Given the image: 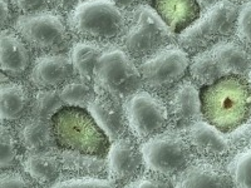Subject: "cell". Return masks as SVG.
<instances>
[{"label": "cell", "instance_id": "1", "mask_svg": "<svg viewBox=\"0 0 251 188\" xmlns=\"http://www.w3.org/2000/svg\"><path fill=\"white\" fill-rule=\"evenodd\" d=\"M203 118L230 133L251 117V86L243 75H225L201 92Z\"/></svg>", "mask_w": 251, "mask_h": 188}, {"label": "cell", "instance_id": "2", "mask_svg": "<svg viewBox=\"0 0 251 188\" xmlns=\"http://www.w3.org/2000/svg\"><path fill=\"white\" fill-rule=\"evenodd\" d=\"M127 15L113 0H80L68 14L67 24L79 40L112 43L127 28Z\"/></svg>", "mask_w": 251, "mask_h": 188}, {"label": "cell", "instance_id": "3", "mask_svg": "<svg viewBox=\"0 0 251 188\" xmlns=\"http://www.w3.org/2000/svg\"><path fill=\"white\" fill-rule=\"evenodd\" d=\"M55 142L64 151L97 156L108 154L109 138L100 129L87 108L63 107L51 118Z\"/></svg>", "mask_w": 251, "mask_h": 188}, {"label": "cell", "instance_id": "4", "mask_svg": "<svg viewBox=\"0 0 251 188\" xmlns=\"http://www.w3.org/2000/svg\"><path fill=\"white\" fill-rule=\"evenodd\" d=\"M94 92L117 102L126 100L143 86L140 68L125 48L111 46L103 49L94 68Z\"/></svg>", "mask_w": 251, "mask_h": 188}, {"label": "cell", "instance_id": "5", "mask_svg": "<svg viewBox=\"0 0 251 188\" xmlns=\"http://www.w3.org/2000/svg\"><path fill=\"white\" fill-rule=\"evenodd\" d=\"M126 15L128 23L121 43L134 59H145L177 39L176 34L163 22L156 9L147 4L127 9Z\"/></svg>", "mask_w": 251, "mask_h": 188}, {"label": "cell", "instance_id": "6", "mask_svg": "<svg viewBox=\"0 0 251 188\" xmlns=\"http://www.w3.org/2000/svg\"><path fill=\"white\" fill-rule=\"evenodd\" d=\"M240 6L236 0H220L203 10L194 24L177 34L178 46L188 54H197L231 37L235 34Z\"/></svg>", "mask_w": 251, "mask_h": 188}, {"label": "cell", "instance_id": "7", "mask_svg": "<svg viewBox=\"0 0 251 188\" xmlns=\"http://www.w3.org/2000/svg\"><path fill=\"white\" fill-rule=\"evenodd\" d=\"M14 30L31 49L39 53H60L71 42V30L59 12H42L23 14L14 20Z\"/></svg>", "mask_w": 251, "mask_h": 188}, {"label": "cell", "instance_id": "8", "mask_svg": "<svg viewBox=\"0 0 251 188\" xmlns=\"http://www.w3.org/2000/svg\"><path fill=\"white\" fill-rule=\"evenodd\" d=\"M145 167L157 176H176L192 160V147L187 140L174 131H163L141 145Z\"/></svg>", "mask_w": 251, "mask_h": 188}, {"label": "cell", "instance_id": "9", "mask_svg": "<svg viewBox=\"0 0 251 188\" xmlns=\"http://www.w3.org/2000/svg\"><path fill=\"white\" fill-rule=\"evenodd\" d=\"M190 54L180 46H170L145 58L140 64L143 84L151 92L166 93L185 78Z\"/></svg>", "mask_w": 251, "mask_h": 188}, {"label": "cell", "instance_id": "10", "mask_svg": "<svg viewBox=\"0 0 251 188\" xmlns=\"http://www.w3.org/2000/svg\"><path fill=\"white\" fill-rule=\"evenodd\" d=\"M123 107L129 129L141 142L163 132L169 124V108L152 92H136L125 100Z\"/></svg>", "mask_w": 251, "mask_h": 188}, {"label": "cell", "instance_id": "11", "mask_svg": "<svg viewBox=\"0 0 251 188\" xmlns=\"http://www.w3.org/2000/svg\"><path fill=\"white\" fill-rule=\"evenodd\" d=\"M75 73L71 57L62 53H47L33 62L29 80L37 89H57L72 80Z\"/></svg>", "mask_w": 251, "mask_h": 188}, {"label": "cell", "instance_id": "12", "mask_svg": "<svg viewBox=\"0 0 251 188\" xmlns=\"http://www.w3.org/2000/svg\"><path fill=\"white\" fill-rule=\"evenodd\" d=\"M194 79L183 78L169 92L170 118L180 127H187L203 117L201 92Z\"/></svg>", "mask_w": 251, "mask_h": 188}, {"label": "cell", "instance_id": "13", "mask_svg": "<svg viewBox=\"0 0 251 188\" xmlns=\"http://www.w3.org/2000/svg\"><path fill=\"white\" fill-rule=\"evenodd\" d=\"M145 161L141 148H138L133 140L122 137L113 141L107 154V168L109 180L131 181L141 174Z\"/></svg>", "mask_w": 251, "mask_h": 188}, {"label": "cell", "instance_id": "14", "mask_svg": "<svg viewBox=\"0 0 251 188\" xmlns=\"http://www.w3.org/2000/svg\"><path fill=\"white\" fill-rule=\"evenodd\" d=\"M25 40L14 29H3L0 39V67L9 78H22L30 68V51Z\"/></svg>", "mask_w": 251, "mask_h": 188}, {"label": "cell", "instance_id": "15", "mask_svg": "<svg viewBox=\"0 0 251 188\" xmlns=\"http://www.w3.org/2000/svg\"><path fill=\"white\" fill-rule=\"evenodd\" d=\"M87 109L109 141L125 137L129 125L125 107L121 106V102L97 94V97L94 95L92 98Z\"/></svg>", "mask_w": 251, "mask_h": 188}, {"label": "cell", "instance_id": "16", "mask_svg": "<svg viewBox=\"0 0 251 188\" xmlns=\"http://www.w3.org/2000/svg\"><path fill=\"white\" fill-rule=\"evenodd\" d=\"M186 140L197 153L208 158H221L230 151V143L224 136V132L207 120L200 119L187 125Z\"/></svg>", "mask_w": 251, "mask_h": 188}, {"label": "cell", "instance_id": "17", "mask_svg": "<svg viewBox=\"0 0 251 188\" xmlns=\"http://www.w3.org/2000/svg\"><path fill=\"white\" fill-rule=\"evenodd\" d=\"M153 8L175 34H180L201 15L197 0H153Z\"/></svg>", "mask_w": 251, "mask_h": 188}, {"label": "cell", "instance_id": "18", "mask_svg": "<svg viewBox=\"0 0 251 188\" xmlns=\"http://www.w3.org/2000/svg\"><path fill=\"white\" fill-rule=\"evenodd\" d=\"M18 140L26 152H44L57 145L51 120L38 118L34 116L26 117L18 124Z\"/></svg>", "mask_w": 251, "mask_h": 188}, {"label": "cell", "instance_id": "19", "mask_svg": "<svg viewBox=\"0 0 251 188\" xmlns=\"http://www.w3.org/2000/svg\"><path fill=\"white\" fill-rule=\"evenodd\" d=\"M176 187H224L234 185L230 174L210 162H197L188 164L176 174L174 183Z\"/></svg>", "mask_w": 251, "mask_h": 188}, {"label": "cell", "instance_id": "20", "mask_svg": "<svg viewBox=\"0 0 251 188\" xmlns=\"http://www.w3.org/2000/svg\"><path fill=\"white\" fill-rule=\"evenodd\" d=\"M224 75H246L251 69V51L240 42L223 40L211 48Z\"/></svg>", "mask_w": 251, "mask_h": 188}, {"label": "cell", "instance_id": "21", "mask_svg": "<svg viewBox=\"0 0 251 188\" xmlns=\"http://www.w3.org/2000/svg\"><path fill=\"white\" fill-rule=\"evenodd\" d=\"M31 95L28 88L17 82H6L1 84L0 91V107L1 120L15 122L25 116L30 109Z\"/></svg>", "mask_w": 251, "mask_h": 188}, {"label": "cell", "instance_id": "22", "mask_svg": "<svg viewBox=\"0 0 251 188\" xmlns=\"http://www.w3.org/2000/svg\"><path fill=\"white\" fill-rule=\"evenodd\" d=\"M24 169L31 180L39 185H54L60 172V160L51 149L44 152H28L23 161Z\"/></svg>", "mask_w": 251, "mask_h": 188}, {"label": "cell", "instance_id": "23", "mask_svg": "<svg viewBox=\"0 0 251 188\" xmlns=\"http://www.w3.org/2000/svg\"><path fill=\"white\" fill-rule=\"evenodd\" d=\"M103 49L104 48H102L100 43L87 42V40H80L73 44L69 57H71L75 74L83 82L88 84L93 83L94 68Z\"/></svg>", "mask_w": 251, "mask_h": 188}, {"label": "cell", "instance_id": "24", "mask_svg": "<svg viewBox=\"0 0 251 188\" xmlns=\"http://www.w3.org/2000/svg\"><path fill=\"white\" fill-rule=\"evenodd\" d=\"M188 70H190V75L192 79L199 86L202 87L211 86L215 82L225 77L215 59L211 49H206V50L195 54V57L190 62Z\"/></svg>", "mask_w": 251, "mask_h": 188}, {"label": "cell", "instance_id": "25", "mask_svg": "<svg viewBox=\"0 0 251 188\" xmlns=\"http://www.w3.org/2000/svg\"><path fill=\"white\" fill-rule=\"evenodd\" d=\"M66 107L60 97L59 89H38L31 98L29 114L38 118L51 120L54 114Z\"/></svg>", "mask_w": 251, "mask_h": 188}, {"label": "cell", "instance_id": "26", "mask_svg": "<svg viewBox=\"0 0 251 188\" xmlns=\"http://www.w3.org/2000/svg\"><path fill=\"white\" fill-rule=\"evenodd\" d=\"M60 97L64 104L68 107H79L87 108L94 93L88 83L80 80H69L63 87H60Z\"/></svg>", "mask_w": 251, "mask_h": 188}, {"label": "cell", "instance_id": "27", "mask_svg": "<svg viewBox=\"0 0 251 188\" xmlns=\"http://www.w3.org/2000/svg\"><path fill=\"white\" fill-rule=\"evenodd\" d=\"M62 160L66 168L75 169L77 172L98 173L107 167V162H104L100 157L79 153V152L66 151V153H63Z\"/></svg>", "mask_w": 251, "mask_h": 188}, {"label": "cell", "instance_id": "28", "mask_svg": "<svg viewBox=\"0 0 251 188\" xmlns=\"http://www.w3.org/2000/svg\"><path fill=\"white\" fill-rule=\"evenodd\" d=\"M228 174L235 186L251 187V148L239 153L230 162Z\"/></svg>", "mask_w": 251, "mask_h": 188}, {"label": "cell", "instance_id": "29", "mask_svg": "<svg viewBox=\"0 0 251 188\" xmlns=\"http://www.w3.org/2000/svg\"><path fill=\"white\" fill-rule=\"evenodd\" d=\"M0 152H1V169H12L18 161V148L15 136L10 127L1 125V138H0Z\"/></svg>", "mask_w": 251, "mask_h": 188}, {"label": "cell", "instance_id": "30", "mask_svg": "<svg viewBox=\"0 0 251 188\" xmlns=\"http://www.w3.org/2000/svg\"><path fill=\"white\" fill-rule=\"evenodd\" d=\"M235 35L237 42L251 51V0H248L240 6Z\"/></svg>", "mask_w": 251, "mask_h": 188}, {"label": "cell", "instance_id": "31", "mask_svg": "<svg viewBox=\"0 0 251 188\" xmlns=\"http://www.w3.org/2000/svg\"><path fill=\"white\" fill-rule=\"evenodd\" d=\"M13 6V10L23 14L48 10V6L51 5L50 0H9Z\"/></svg>", "mask_w": 251, "mask_h": 188}, {"label": "cell", "instance_id": "32", "mask_svg": "<svg viewBox=\"0 0 251 188\" xmlns=\"http://www.w3.org/2000/svg\"><path fill=\"white\" fill-rule=\"evenodd\" d=\"M55 187H109L112 183L98 177H75L69 180L55 182Z\"/></svg>", "mask_w": 251, "mask_h": 188}, {"label": "cell", "instance_id": "33", "mask_svg": "<svg viewBox=\"0 0 251 188\" xmlns=\"http://www.w3.org/2000/svg\"><path fill=\"white\" fill-rule=\"evenodd\" d=\"M0 186L3 188L5 187H29L31 186V182L25 178V176L18 171L13 169H5V172L1 173L0 178Z\"/></svg>", "mask_w": 251, "mask_h": 188}, {"label": "cell", "instance_id": "34", "mask_svg": "<svg viewBox=\"0 0 251 188\" xmlns=\"http://www.w3.org/2000/svg\"><path fill=\"white\" fill-rule=\"evenodd\" d=\"M127 186L131 187H165L169 186L166 181H162V178H156L154 176H138L134 178L133 182L127 183Z\"/></svg>", "mask_w": 251, "mask_h": 188}, {"label": "cell", "instance_id": "35", "mask_svg": "<svg viewBox=\"0 0 251 188\" xmlns=\"http://www.w3.org/2000/svg\"><path fill=\"white\" fill-rule=\"evenodd\" d=\"M0 6H1V29H6L12 22V4L9 0H0Z\"/></svg>", "mask_w": 251, "mask_h": 188}, {"label": "cell", "instance_id": "36", "mask_svg": "<svg viewBox=\"0 0 251 188\" xmlns=\"http://www.w3.org/2000/svg\"><path fill=\"white\" fill-rule=\"evenodd\" d=\"M79 0H50L51 6H54L55 10L59 13H67L69 14L71 10L78 4Z\"/></svg>", "mask_w": 251, "mask_h": 188}, {"label": "cell", "instance_id": "37", "mask_svg": "<svg viewBox=\"0 0 251 188\" xmlns=\"http://www.w3.org/2000/svg\"><path fill=\"white\" fill-rule=\"evenodd\" d=\"M121 8H126V9H131L133 6L141 5V4H147L150 3L151 0H113Z\"/></svg>", "mask_w": 251, "mask_h": 188}, {"label": "cell", "instance_id": "38", "mask_svg": "<svg viewBox=\"0 0 251 188\" xmlns=\"http://www.w3.org/2000/svg\"><path fill=\"white\" fill-rule=\"evenodd\" d=\"M219 1L220 0H197V3H199V5H200L201 10H207V9L214 6L215 4H217Z\"/></svg>", "mask_w": 251, "mask_h": 188}, {"label": "cell", "instance_id": "39", "mask_svg": "<svg viewBox=\"0 0 251 188\" xmlns=\"http://www.w3.org/2000/svg\"><path fill=\"white\" fill-rule=\"evenodd\" d=\"M248 80H249V83H250V86H251V69L249 70V73H248Z\"/></svg>", "mask_w": 251, "mask_h": 188}, {"label": "cell", "instance_id": "40", "mask_svg": "<svg viewBox=\"0 0 251 188\" xmlns=\"http://www.w3.org/2000/svg\"><path fill=\"white\" fill-rule=\"evenodd\" d=\"M237 3H245V1H248V0H236Z\"/></svg>", "mask_w": 251, "mask_h": 188}]
</instances>
